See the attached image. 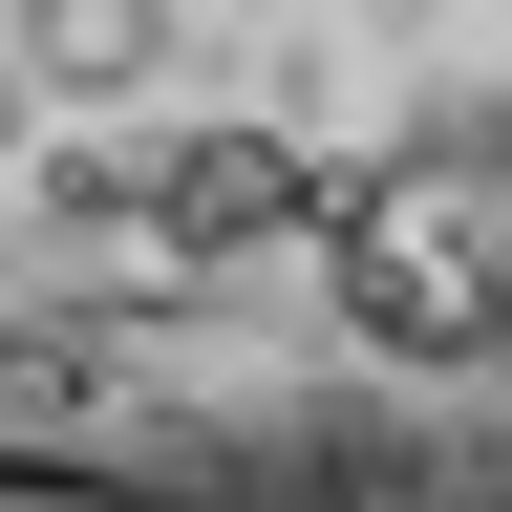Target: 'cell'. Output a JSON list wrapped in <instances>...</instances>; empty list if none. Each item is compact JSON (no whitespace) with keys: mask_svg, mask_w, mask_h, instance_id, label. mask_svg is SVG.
Wrapping results in <instances>:
<instances>
[{"mask_svg":"<svg viewBox=\"0 0 512 512\" xmlns=\"http://www.w3.org/2000/svg\"><path fill=\"white\" fill-rule=\"evenodd\" d=\"M512 0H0V491H491Z\"/></svg>","mask_w":512,"mask_h":512,"instance_id":"obj_1","label":"cell"},{"mask_svg":"<svg viewBox=\"0 0 512 512\" xmlns=\"http://www.w3.org/2000/svg\"><path fill=\"white\" fill-rule=\"evenodd\" d=\"M0 512H192V491H0Z\"/></svg>","mask_w":512,"mask_h":512,"instance_id":"obj_2","label":"cell"},{"mask_svg":"<svg viewBox=\"0 0 512 512\" xmlns=\"http://www.w3.org/2000/svg\"><path fill=\"white\" fill-rule=\"evenodd\" d=\"M427 512H512V470H491V491H427Z\"/></svg>","mask_w":512,"mask_h":512,"instance_id":"obj_3","label":"cell"}]
</instances>
